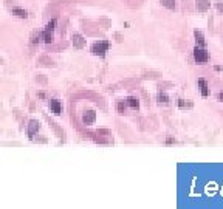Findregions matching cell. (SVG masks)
<instances>
[{"label":"cell","mask_w":223,"mask_h":209,"mask_svg":"<svg viewBox=\"0 0 223 209\" xmlns=\"http://www.w3.org/2000/svg\"><path fill=\"white\" fill-rule=\"evenodd\" d=\"M208 59H209V54H208L206 50L198 48V47L194 48V61H195L197 64H206Z\"/></svg>","instance_id":"obj_1"},{"label":"cell","mask_w":223,"mask_h":209,"mask_svg":"<svg viewBox=\"0 0 223 209\" xmlns=\"http://www.w3.org/2000/svg\"><path fill=\"white\" fill-rule=\"evenodd\" d=\"M107 50H108V42H96V44L91 47L93 54H99V56H102Z\"/></svg>","instance_id":"obj_2"},{"label":"cell","mask_w":223,"mask_h":209,"mask_svg":"<svg viewBox=\"0 0 223 209\" xmlns=\"http://www.w3.org/2000/svg\"><path fill=\"white\" fill-rule=\"evenodd\" d=\"M50 109L53 110L54 115H61V113H62V104H61V101L53 99V101L50 102Z\"/></svg>","instance_id":"obj_3"},{"label":"cell","mask_w":223,"mask_h":209,"mask_svg":"<svg viewBox=\"0 0 223 209\" xmlns=\"http://www.w3.org/2000/svg\"><path fill=\"white\" fill-rule=\"evenodd\" d=\"M197 84H198V87L201 88V94H203V96H208V94H209V90H208V84H206V81L200 77Z\"/></svg>","instance_id":"obj_4"},{"label":"cell","mask_w":223,"mask_h":209,"mask_svg":"<svg viewBox=\"0 0 223 209\" xmlns=\"http://www.w3.org/2000/svg\"><path fill=\"white\" fill-rule=\"evenodd\" d=\"M209 2L208 0H197V10L198 11H206L208 8H209Z\"/></svg>","instance_id":"obj_5"},{"label":"cell","mask_w":223,"mask_h":209,"mask_svg":"<svg viewBox=\"0 0 223 209\" xmlns=\"http://www.w3.org/2000/svg\"><path fill=\"white\" fill-rule=\"evenodd\" d=\"M13 13H14L17 17H20V19H27V17H28V13H27L25 10H20V8H14Z\"/></svg>","instance_id":"obj_6"},{"label":"cell","mask_w":223,"mask_h":209,"mask_svg":"<svg viewBox=\"0 0 223 209\" xmlns=\"http://www.w3.org/2000/svg\"><path fill=\"white\" fill-rule=\"evenodd\" d=\"M37 129H39V124H37L36 121H31V123H30V127H28V135H30V136H33V135H34V132H36Z\"/></svg>","instance_id":"obj_7"},{"label":"cell","mask_w":223,"mask_h":209,"mask_svg":"<svg viewBox=\"0 0 223 209\" xmlns=\"http://www.w3.org/2000/svg\"><path fill=\"white\" fill-rule=\"evenodd\" d=\"M127 104H129L132 109H138V107H140V102H138L137 98H129V99H127Z\"/></svg>","instance_id":"obj_8"},{"label":"cell","mask_w":223,"mask_h":209,"mask_svg":"<svg viewBox=\"0 0 223 209\" xmlns=\"http://www.w3.org/2000/svg\"><path fill=\"white\" fill-rule=\"evenodd\" d=\"M161 3H163L166 8H169V10H174V8H175V0H161Z\"/></svg>","instance_id":"obj_9"},{"label":"cell","mask_w":223,"mask_h":209,"mask_svg":"<svg viewBox=\"0 0 223 209\" xmlns=\"http://www.w3.org/2000/svg\"><path fill=\"white\" fill-rule=\"evenodd\" d=\"M73 42H74V47H78V48H82V47H84V40H82V37L78 36V34L74 36V40H73Z\"/></svg>","instance_id":"obj_10"},{"label":"cell","mask_w":223,"mask_h":209,"mask_svg":"<svg viewBox=\"0 0 223 209\" xmlns=\"http://www.w3.org/2000/svg\"><path fill=\"white\" fill-rule=\"evenodd\" d=\"M158 101H160V102H163V104H167V102H169V98H167V94H166V93L160 91V93H158Z\"/></svg>","instance_id":"obj_11"},{"label":"cell","mask_w":223,"mask_h":209,"mask_svg":"<svg viewBox=\"0 0 223 209\" xmlns=\"http://www.w3.org/2000/svg\"><path fill=\"white\" fill-rule=\"evenodd\" d=\"M194 34H195V40H197V44H200V45H204V39H203V34H201V33H198V31H195Z\"/></svg>","instance_id":"obj_12"},{"label":"cell","mask_w":223,"mask_h":209,"mask_svg":"<svg viewBox=\"0 0 223 209\" xmlns=\"http://www.w3.org/2000/svg\"><path fill=\"white\" fill-rule=\"evenodd\" d=\"M93 121H95V113H93V112H88V116H87V115L84 116V123L90 124V123H93Z\"/></svg>","instance_id":"obj_13"},{"label":"cell","mask_w":223,"mask_h":209,"mask_svg":"<svg viewBox=\"0 0 223 209\" xmlns=\"http://www.w3.org/2000/svg\"><path fill=\"white\" fill-rule=\"evenodd\" d=\"M178 107H192V102H186L184 99H178Z\"/></svg>","instance_id":"obj_14"},{"label":"cell","mask_w":223,"mask_h":209,"mask_svg":"<svg viewBox=\"0 0 223 209\" xmlns=\"http://www.w3.org/2000/svg\"><path fill=\"white\" fill-rule=\"evenodd\" d=\"M124 109H126V106H124L123 102H120V104H118V110H120V112L123 113V110H124Z\"/></svg>","instance_id":"obj_15"},{"label":"cell","mask_w":223,"mask_h":209,"mask_svg":"<svg viewBox=\"0 0 223 209\" xmlns=\"http://www.w3.org/2000/svg\"><path fill=\"white\" fill-rule=\"evenodd\" d=\"M217 99L223 102V93H218V94H217Z\"/></svg>","instance_id":"obj_16"},{"label":"cell","mask_w":223,"mask_h":209,"mask_svg":"<svg viewBox=\"0 0 223 209\" xmlns=\"http://www.w3.org/2000/svg\"><path fill=\"white\" fill-rule=\"evenodd\" d=\"M217 8H218L220 13H223V5H217Z\"/></svg>","instance_id":"obj_17"}]
</instances>
